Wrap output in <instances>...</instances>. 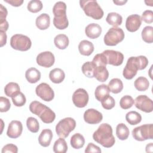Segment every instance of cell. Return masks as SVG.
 <instances>
[{
	"label": "cell",
	"instance_id": "obj_1",
	"mask_svg": "<svg viewBox=\"0 0 153 153\" xmlns=\"http://www.w3.org/2000/svg\"><path fill=\"white\" fill-rule=\"evenodd\" d=\"M148 65V60L144 56L130 57L123 69V76L127 79H131L137 74L138 70L145 69Z\"/></svg>",
	"mask_w": 153,
	"mask_h": 153
},
{
	"label": "cell",
	"instance_id": "obj_2",
	"mask_svg": "<svg viewBox=\"0 0 153 153\" xmlns=\"http://www.w3.org/2000/svg\"><path fill=\"white\" fill-rule=\"evenodd\" d=\"M93 138L94 141L105 148H111L115 142L112 127L107 123H103L99 126L97 130L94 132Z\"/></svg>",
	"mask_w": 153,
	"mask_h": 153
},
{
	"label": "cell",
	"instance_id": "obj_3",
	"mask_svg": "<svg viewBox=\"0 0 153 153\" xmlns=\"http://www.w3.org/2000/svg\"><path fill=\"white\" fill-rule=\"evenodd\" d=\"M29 110L32 114L38 116L44 123L50 124L55 120V113L50 108L38 101L32 102L29 105Z\"/></svg>",
	"mask_w": 153,
	"mask_h": 153
},
{
	"label": "cell",
	"instance_id": "obj_4",
	"mask_svg": "<svg viewBox=\"0 0 153 153\" xmlns=\"http://www.w3.org/2000/svg\"><path fill=\"white\" fill-rule=\"evenodd\" d=\"M53 13L54 16L53 25L58 29L63 30L68 27L69 22L66 16V5L62 1L57 2L53 8Z\"/></svg>",
	"mask_w": 153,
	"mask_h": 153
},
{
	"label": "cell",
	"instance_id": "obj_5",
	"mask_svg": "<svg viewBox=\"0 0 153 153\" xmlns=\"http://www.w3.org/2000/svg\"><path fill=\"white\" fill-rule=\"evenodd\" d=\"M79 5L85 14L95 20H99L103 16V11L96 1L81 0Z\"/></svg>",
	"mask_w": 153,
	"mask_h": 153
},
{
	"label": "cell",
	"instance_id": "obj_6",
	"mask_svg": "<svg viewBox=\"0 0 153 153\" xmlns=\"http://www.w3.org/2000/svg\"><path fill=\"white\" fill-rule=\"evenodd\" d=\"M76 126L75 120L67 117L61 120L56 126V132L58 136L62 138L67 137L69 133L74 130Z\"/></svg>",
	"mask_w": 153,
	"mask_h": 153
},
{
	"label": "cell",
	"instance_id": "obj_7",
	"mask_svg": "<svg viewBox=\"0 0 153 153\" xmlns=\"http://www.w3.org/2000/svg\"><path fill=\"white\" fill-rule=\"evenodd\" d=\"M124 32L120 27L110 28L104 36V43L108 46H115L124 38Z\"/></svg>",
	"mask_w": 153,
	"mask_h": 153
},
{
	"label": "cell",
	"instance_id": "obj_8",
	"mask_svg": "<svg viewBox=\"0 0 153 153\" xmlns=\"http://www.w3.org/2000/svg\"><path fill=\"white\" fill-rule=\"evenodd\" d=\"M11 47L16 50L25 51L29 50L32 45L30 38L22 34H15L10 39Z\"/></svg>",
	"mask_w": 153,
	"mask_h": 153
},
{
	"label": "cell",
	"instance_id": "obj_9",
	"mask_svg": "<svg viewBox=\"0 0 153 153\" xmlns=\"http://www.w3.org/2000/svg\"><path fill=\"white\" fill-rule=\"evenodd\" d=\"M133 138L138 141H144L153 138L152 124H146L137 127L131 132Z\"/></svg>",
	"mask_w": 153,
	"mask_h": 153
},
{
	"label": "cell",
	"instance_id": "obj_10",
	"mask_svg": "<svg viewBox=\"0 0 153 153\" xmlns=\"http://www.w3.org/2000/svg\"><path fill=\"white\" fill-rule=\"evenodd\" d=\"M36 94L41 99L46 102L51 101L54 97V93L51 87L45 82L39 84L35 89Z\"/></svg>",
	"mask_w": 153,
	"mask_h": 153
},
{
	"label": "cell",
	"instance_id": "obj_11",
	"mask_svg": "<svg viewBox=\"0 0 153 153\" xmlns=\"http://www.w3.org/2000/svg\"><path fill=\"white\" fill-rule=\"evenodd\" d=\"M106 57L107 64L118 66L121 65L124 60V55L122 53L112 50H106L102 53Z\"/></svg>",
	"mask_w": 153,
	"mask_h": 153
},
{
	"label": "cell",
	"instance_id": "obj_12",
	"mask_svg": "<svg viewBox=\"0 0 153 153\" xmlns=\"http://www.w3.org/2000/svg\"><path fill=\"white\" fill-rule=\"evenodd\" d=\"M134 103L137 109L146 113H149L153 111L152 100L146 95L138 96L134 100Z\"/></svg>",
	"mask_w": 153,
	"mask_h": 153
},
{
	"label": "cell",
	"instance_id": "obj_13",
	"mask_svg": "<svg viewBox=\"0 0 153 153\" xmlns=\"http://www.w3.org/2000/svg\"><path fill=\"white\" fill-rule=\"evenodd\" d=\"M72 102L78 108L85 107L88 102V94L87 91L79 88L75 91L72 95Z\"/></svg>",
	"mask_w": 153,
	"mask_h": 153
},
{
	"label": "cell",
	"instance_id": "obj_14",
	"mask_svg": "<svg viewBox=\"0 0 153 153\" xmlns=\"http://www.w3.org/2000/svg\"><path fill=\"white\" fill-rule=\"evenodd\" d=\"M36 60L38 65L45 68H50L54 65L55 58L51 52L47 51L39 53L37 56Z\"/></svg>",
	"mask_w": 153,
	"mask_h": 153
},
{
	"label": "cell",
	"instance_id": "obj_15",
	"mask_svg": "<svg viewBox=\"0 0 153 153\" xmlns=\"http://www.w3.org/2000/svg\"><path fill=\"white\" fill-rule=\"evenodd\" d=\"M103 115L96 109L90 108L86 110L84 114V120L88 124H96L102 121Z\"/></svg>",
	"mask_w": 153,
	"mask_h": 153
},
{
	"label": "cell",
	"instance_id": "obj_16",
	"mask_svg": "<svg viewBox=\"0 0 153 153\" xmlns=\"http://www.w3.org/2000/svg\"><path fill=\"white\" fill-rule=\"evenodd\" d=\"M23 131L22 123L17 120H13L10 122L8 125L7 134L12 139H16L19 137Z\"/></svg>",
	"mask_w": 153,
	"mask_h": 153
},
{
	"label": "cell",
	"instance_id": "obj_17",
	"mask_svg": "<svg viewBox=\"0 0 153 153\" xmlns=\"http://www.w3.org/2000/svg\"><path fill=\"white\" fill-rule=\"evenodd\" d=\"M142 24L140 16L138 14H131L127 17L126 22V27L130 32L137 31Z\"/></svg>",
	"mask_w": 153,
	"mask_h": 153
},
{
	"label": "cell",
	"instance_id": "obj_18",
	"mask_svg": "<svg viewBox=\"0 0 153 153\" xmlns=\"http://www.w3.org/2000/svg\"><path fill=\"white\" fill-rule=\"evenodd\" d=\"M94 78L100 82L106 81L109 77V72L106 66L94 65Z\"/></svg>",
	"mask_w": 153,
	"mask_h": 153
},
{
	"label": "cell",
	"instance_id": "obj_19",
	"mask_svg": "<svg viewBox=\"0 0 153 153\" xmlns=\"http://www.w3.org/2000/svg\"><path fill=\"white\" fill-rule=\"evenodd\" d=\"M85 33L87 37L91 39L97 38L102 33L100 26L97 23H90L88 25L85 29Z\"/></svg>",
	"mask_w": 153,
	"mask_h": 153
},
{
	"label": "cell",
	"instance_id": "obj_20",
	"mask_svg": "<svg viewBox=\"0 0 153 153\" xmlns=\"http://www.w3.org/2000/svg\"><path fill=\"white\" fill-rule=\"evenodd\" d=\"M53 132L50 129H44L38 137L39 143L44 147H47L50 145L53 138Z\"/></svg>",
	"mask_w": 153,
	"mask_h": 153
},
{
	"label": "cell",
	"instance_id": "obj_21",
	"mask_svg": "<svg viewBox=\"0 0 153 153\" xmlns=\"http://www.w3.org/2000/svg\"><path fill=\"white\" fill-rule=\"evenodd\" d=\"M78 50L81 54L88 56L94 51V45L92 42L87 40L81 41L78 45Z\"/></svg>",
	"mask_w": 153,
	"mask_h": 153
},
{
	"label": "cell",
	"instance_id": "obj_22",
	"mask_svg": "<svg viewBox=\"0 0 153 153\" xmlns=\"http://www.w3.org/2000/svg\"><path fill=\"white\" fill-rule=\"evenodd\" d=\"M35 24L36 27L40 30H45L48 29L50 24V17L48 14L42 13L36 17Z\"/></svg>",
	"mask_w": 153,
	"mask_h": 153
},
{
	"label": "cell",
	"instance_id": "obj_23",
	"mask_svg": "<svg viewBox=\"0 0 153 153\" xmlns=\"http://www.w3.org/2000/svg\"><path fill=\"white\" fill-rule=\"evenodd\" d=\"M50 79L55 84L61 83L65 78L64 71L60 68H54L50 72Z\"/></svg>",
	"mask_w": 153,
	"mask_h": 153
},
{
	"label": "cell",
	"instance_id": "obj_24",
	"mask_svg": "<svg viewBox=\"0 0 153 153\" xmlns=\"http://www.w3.org/2000/svg\"><path fill=\"white\" fill-rule=\"evenodd\" d=\"M25 77L29 82L36 83L41 78V72L35 68H30L26 71Z\"/></svg>",
	"mask_w": 153,
	"mask_h": 153
},
{
	"label": "cell",
	"instance_id": "obj_25",
	"mask_svg": "<svg viewBox=\"0 0 153 153\" xmlns=\"http://www.w3.org/2000/svg\"><path fill=\"white\" fill-rule=\"evenodd\" d=\"M109 89L108 86L106 84H101L98 85L95 90L94 96L96 99L101 102L105 97L109 95Z\"/></svg>",
	"mask_w": 153,
	"mask_h": 153
},
{
	"label": "cell",
	"instance_id": "obj_26",
	"mask_svg": "<svg viewBox=\"0 0 153 153\" xmlns=\"http://www.w3.org/2000/svg\"><path fill=\"white\" fill-rule=\"evenodd\" d=\"M69 38L65 34H59L56 35L54 39L55 46L60 50L66 48L69 45Z\"/></svg>",
	"mask_w": 153,
	"mask_h": 153
},
{
	"label": "cell",
	"instance_id": "obj_27",
	"mask_svg": "<svg viewBox=\"0 0 153 153\" xmlns=\"http://www.w3.org/2000/svg\"><path fill=\"white\" fill-rule=\"evenodd\" d=\"M106 21L109 25H112L114 27H117L121 25L123 17L118 13L112 12L108 13L106 18Z\"/></svg>",
	"mask_w": 153,
	"mask_h": 153
},
{
	"label": "cell",
	"instance_id": "obj_28",
	"mask_svg": "<svg viewBox=\"0 0 153 153\" xmlns=\"http://www.w3.org/2000/svg\"><path fill=\"white\" fill-rule=\"evenodd\" d=\"M70 143L74 149H80L82 148L85 143V139L80 133H75L71 137Z\"/></svg>",
	"mask_w": 153,
	"mask_h": 153
},
{
	"label": "cell",
	"instance_id": "obj_29",
	"mask_svg": "<svg viewBox=\"0 0 153 153\" xmlns=\"http://www.w3.org/2000/svg\"><path fill=\"white\" fill-rule=\"evenodd\" d=\"M108 86L109 91L114 94L120 93L123 89V83L122 81L119 78L112 79L109 81Z\"/></svg>",
	"mask_w": 153,
	"mask_h": 153
},
{
	"label": "cell",
	"instance_id": "obj_30",
	"mask_svg": "<svg viewBox=\"0 0 153 153\" xmlns=\"http://www.w3.org/2000/svg\"><path fill=\"white\" fill-rule=\"evenodd\" d=\"M20 91L19 84L16 82H10L8 83L4 88V93L8 97H12L13 96L18 94Z\"/></svg>",
	"mask_w": 153,
	"mask_h": 153
},
{
	"label": "cell",
	"instance_id": "obj_31",
	"mask_svg": "<svg viewBox=\"0 0 153 153\" xmlns=\"http://www.w3.org/2000/svg\"><path fill=\"white\" fill-rule=\"evenodd\" d=\"M130 134L129 129L124 123H120L116 127V135L121 140H126Z\"/></svg>",
	"mask_w": 153,
	"mask_h": 153
},
{
	"label": "cell",
	"instance_id": "obj_32",
	"mask_svg": "<svg viewBox=\"0 0 153 153\" xmlns=\"http://www.w3.org/2000/svg\"><path fill=\"white\" fill-rule=\"evenodd\" d=\"M126 120L130 125H136L142 120L141 115L136 111H130L126 115Z\"/></svg>",
	"mask_w": 153,
	"mask_h": 153
},
{
	"label": "cell",
	"instance_id": "obj_33",
	"mask_svg": "<svg viewBox=\"0 0 153 153\" xmlns=\"http://www.w3.org/2000/svg\"><path fill=\"white\" fill-rule=\"evenodd\" d=\"M68 150L67 143L64 138L60 137L54 143L53 151L56 153H65Z\"/></svg>",
	"mask_w": 153,
	"mask_h": 153
},
{
	"label": "cell",
	"instance_id": "obj_34",
	"mask_svg": "<svg viewBox=\"0 0 153 153\" xmlns=\"http://www.w3.org/2000/svg\"><path fill=\"white\" fill-rule=\"evenodd\" d=\"M134 85L138 91H144L149 88V82L146 78L144 76H139L134 81Z\"/></svg>",
	"mask_w": 153,
	"mask_h": 153
},
{
	"label": "cell",
	"instance_id": "obj_35",
	"mask_svg": "<svg viewBox=\"0 0 153 153\" xmlns=\"http://www.w3.org/2000/svg\"><path fill=\"white\" fill-rule=\"evenodd\" d=\"M142 38L146 43L151 44L153 42V27L150 26H145L141 33Z\"/></svg>",
	"mask_w": 153,
	"mask_h": 153
},
{
	"label": "cell",
	"instance_id": "obj_36",
	"mask_svg": "<svg viewBox=\"0 0 153 153\" xmlns=\"http://www.w3.org/2000/svg\"><path fill=\"white\" fill-rule=\"evenodd\" d=\"M43 7L42 3L39 0H32L27 4V10L33 13H38L40 11Z\"/></svg>",
	"mask_w": 153,
	"mask_h": 153
},
{
	"label": "cell",
	"instance_id": "obj_37",
	"mask_svg": "<svg viewBox=\"0 0 153 153\" xmlns=\"http://www.w3.org/2000/svg\"><path fill=\"white\" fill-rule=\"evenodd\" d=\"M94 65L92 62H87L84 63L82 67L81 70L82 73L88 78H94Z\"/></svg>",
	"mask_w": 153,
	"mask_h": 153
},
{
	"label": "cell",
	"instance_id": "obj_38",
	"mask_svg": "<svg viewBox=\"0 0 153 153\" xmlns=\"http://www.w3.org/2000/svg\"><path fill=\"white\" fill-rule=\"evenodd\" d=\"M134 103V100L131 96L126 95L121 98L120 101V105L122 109H128L133 105Z\"/></svg>",
	"mask_w": 153,
	"mask_h": 153
},
{
	"label": "cell",
	"instance_id": "obj_39",
	"mask_svg": "<svg viewBox=\"0 0 153 153\" xmlns=\"http://www.w3.org/2000/svg\"><path fill=\"white\" fill-rule=\"evenodd\" d=\"M26 126L28 130L32 133H37L39 129L38 120L33 117H29L26 120Z\"/></svg>",
	"mask_w": 153,
	"mask_h": 153
},
{
	"label": "cell",
	"instance_id": "obj_40",
	"mask_svg": "<svg viewBox=\"0 0 153 153\" xmlns=\"http://www.w3.org/2000/svg\"><path fill=\"white\" fill-rule=\"evenodd\" d=\"M11 99L13 104L17 107L23 106V105H25L26 102V97L22 92H19L16 95L13 96L11 97Z\"/></svg>",
	"mask_w": 153,
	"mask_h": 153
},
{
	"label": "cell",
	"instance_id": "obj_41",
	"mask_svg": "<svg viewBox=\"0 0 153 153\" xmlns=\"http://www.w3.org/2000/svg\"><path fill=\"white\" fill-rule=\"evenodd\" d=\"M102 106L105 109L109 110L112 109L115 105V102L114 99L110 95L107 96L101 101Z\"/></svg>",
	"mask_w": 153,
	"mask_h": 153
},
{
	"label": "cell",
	"instance_id": "obj_42",
	"mask_svg": "<svg viewBox=\"0 0 153 153\" xmlns=\"http://www.w3.org/2000/svg\"><path fill=\"white\" fill-rule=\"evenodd\" d=\"M11 107V103L7 98L1 96L0 97V111L1 112H7Z\"/></svg>",
	"mask_w": 153,
	"mask_h": 153
},
{
	"label": "cell",
	"instance_id": "obj_43",
	"mask_svg": "<svg viewBox=\"0 0 153 153\" xmlns=\"http://www.w3.org/2000/svg\"><path fill=\"white\" fill-rule=\"evenodd\" d=\"M141 20L146 23L150 24L153 22V12L151 10H145L143 12Z\"/></svg>",
	"mask_w": 153,
	"mask_h": 153
},
{
	"label": "cell",
	"instance_id": "obj_44",
	"mask_svg": "<svg viewBox=\"0 0 153 153\" xmlns=\"http://www.w3.org/2000/svg\"><path fill=\"white\" fill-rule=\"evenodd\" d=\"M2 153L5 152H12V153H17L18 152L17 146L14 144L10 143L5 145L2 149Z\"/></svg>",
	"mask_w": 153,
	"mask_h": 153
},
{
	"label": "cell",
	"instance_id": "obj_45",
	"mask_svg": "<svg viewBox=\"0 0 153 153\" xmlns=\"http://www.w3.org/2000/svg\"><path fill=\"white\" fill-rule=\"evenodd\" d=\"M102 151L100 148L97 145H95L94 144H93V143H89L85 149V153H90V152L100 153Z\"/></svg>",
	"mask_w": 153,
	"mask_h": 153
},
{
	"label": "cell",
	"instance_id": "obj_46",
	"mask_svg": "<svg viewBox=\"0 0 153 153\" xmlns=\"http://www.w3.org/2000/svg\"><path fill=\"white\" fill-rule=\"evenodd\" d=\"M8 12L7 8L3 6L2 4H0V23H2L6 20V17Z\"/></svg>",
	"mask_w": 153,
	"mask_h": 153
},
{
	"label": "cell",
	"instance_id": "obj_47",
	"mask_svg": "<svg viewBox=\"0 0 153 153\" xmlns=\"http://www.w3.org/2000/svg\"><path fill=\"white\" fill-rule=\"evenodd\" d=\"M4 2L10 4L13 7H19L20 6L23 2V0H4Z\"/></svg>",
	"mask_w": 153,
	"mask_h": 153
},
{
	"label": "cell",
	"instance_id": "obj_48",
	"mask_svg": "<svg viewBox=\"0 0 153 153\" xmlns=\"http://www.w3.org/2000/svg\"><path fill=\"white\" fill-rule=\"evenodd\" d=\"M0 42H1V47H3L4 45L7 43V35L5 33V32L0 30Z\"/></svg>",
	"mask_w": 153,
	"mask_h": 153
},
{
	"label": "cell",
	"instance_id": "obj_49",
	"mask_svg": "<svg viewBox=\"0 0 153 153\" xmlns=\"http://www.w3.org/2000/svg\"><path fill=\"white\" fill-rule=\"evenodd\" d=\"M8 29V23L7 20L2 23H0V30L6 32Z\"/></svg>",
	"mask_w": 153,
	"mask_h": 153
},
{
	"label": "cell",
	"instance_id": "obj_50",
	"mask_svg": "<svg viewBox=\"0 0 153 153\" xmlns=\"http://www.w3.org/2000/svg\"><path fill=\"white\" fill-rule=\"evenodd\" d=\"M153 151V143H149L146 146V152H152Z\"/></svg>",
	"mask_w": 153,
	"mask_h": 153
},
{
	"label": "cell",
	"instance_id": "obj_51",
	"mask_svg": "<svg viewBox=\"0 0 153 153\" xmlns=\"http://www.w3.org/2000/svg\"><path fill=\"white\" fill-rule=\"evenodd\" d=\"M127 2V1L126 0V1H113V2L117 5H123L125 4Z\"/></svg>",
	"mask_w": 153,
	"mask_h": 153
}]
</instances>
